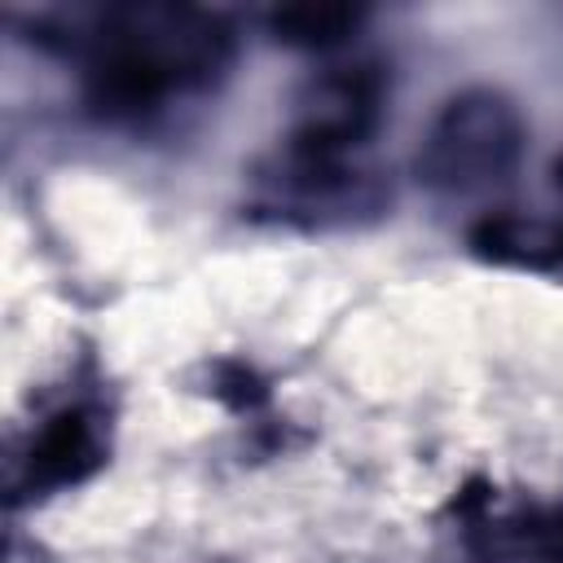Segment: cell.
<instances>
[{
  "label": "cell",
  "instance_id": "2",
  "mask_svg": "<svg viewBox=\"0 0 563 563\" xmlns=\"http://www.w3.org/2000/svg\"><path fill=\"white\" fill-rule=\"evenodd\" d=\"M523 136V114L501 88H466L431 119L418 145V180L440 194H479L519 167Z\"/></svg>",
  "mask_w": 563,
  "mask_h": 563
},
{
  "label": "cell",
  "instance_id": "7",
  "mask_svg": "<svg viewBox=\"0 0 563 563\" xmlns=\"http://www.w3.org/2000/svg\"><path fill=\"white\" fill-rule=\"evenodd\" d=\"M365 22L361 4H282L268 13V31L277 44L290 48H334L347 35H356Z\"/></svg>",
  "mask_w": 563,
  "mask_h": 563
},
{
  "label": "cell",
  "instance_id": "1",
  "mask_svg": "<svg viewBox=\"0 0 563 563\" xmlns=\"http://www.w3.org/2000/svg\"><path fill=\"white\" fill-rule=\"evenodd\" d=\"M88 106L106 119H141L172 97L211 88L233 62V26L189 4H119L75 22Z\"/></svg>",
  "mask_w": 563,
  "mask_h": 563
},
{
  "label": "cell",
  "instance_id": "8",
  "mask_svg": "<svg viewBox=\"0 0 563 563\" xmlns=\"http://www.w3.org/2000/svg\"><path fill=\"white\" fill-rule=\"evenodd\" d=\"M224 405H233V409H255L264 396H268V387L255 378V369H246V365H238V361H220L216 365V387H211Z\"/></svg>",
  "mask_w": 563,
  "mask_h": 563
},
{
  "label": "cell",
  "instance_id": "4",
  "mask_svg": "<svg viewBox=\"0 0 563 563\" xmlns=\"http://www.w3.org/2000/svg\"><path fill=\"white\" fill-rule=\"evenodd\" d=\"M106 457L110 418L92 400H70L31 431L13 471V497H53L79 488L106 466Z\"/></svg>",
  "mask_w": 563,
  "mask_h": 563
},
{
  "label": "cell",
  "instance_id": "3",
  "mask_svg": "<svg viewBox=\"0 0 563 563\" xmlns=\"http://www.w3.org/2000/svg\"><path fill=\"white\" fill-rule=\"evenodd\" d=\"M383 110H387L383 66L365 57L334 62L299 88L282 150L321 163H352V154L378 132Z\"/></svg>",
  "mask_w": 563,
  "mask_h": 563
},
{
  "label": "cell",
  "instance_id": "9",
  "mask_svg": "<svg viewBox=\"0 0 563 563\" xmlns=\"http://www.w3.org/2000/svg\"><path fill=\"white\" fill-rule=\"evenodd\" d=\"M554 189H559V194H563V158H559V163H554Z\"/></svg>",
  "mask_w": 563,
  "mask_h": 563
},
{
  "label": "cell",
  "instance_id": "5",
  "mask_svg": "<svg viewBox=\"0 0 563 563\" xmlns=\"http://www.w3.org/2000/svg\"><path fill=\"white\" fill-rule=\"evenodd\" d=\"M453 510L479 563H563V501L497 506L493 493H471Z\"/></svg>",
  "mask_w": 563,
  "mask_h": 563
},
{
  "label": "cell",
  "instance_id": "6",
  "mask_svg": "<svg viewBox=\"0 0 563 563\" xmlns=\"http://www.w3.org/2000/svg\"><path fill=\"white\" fill-rule=\"evenodd\" d=\"M471 246L484 260L515 264V268H537V273H559L563 268V224L559 220H537V216H488L475 233Z\"/></svg>",
  "mask_w": 563,
  "mask_h": 563
}]
</instances>
